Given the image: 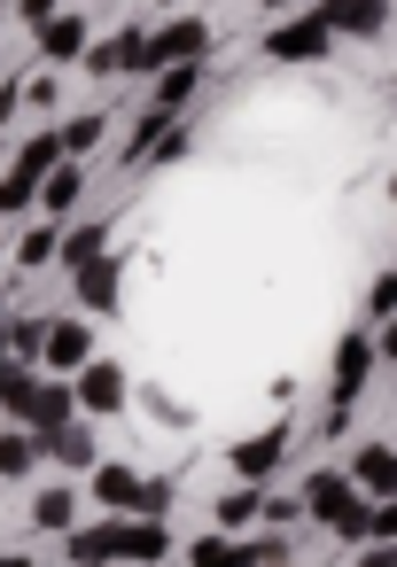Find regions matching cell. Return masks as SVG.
Wrapping results in <instances>:
<instances>
[{"label": "cell", "instance_id": "1", "mask_svg": "<svg viewBox=\"0 0 397 567\" xmlns=\"http://www.w3.org/2000/svg\"><path fill=\"white\" fill-rule=\"evenodd\" d=\"M296 513H312V520H319V528H335L343 544L374 536V505H366V497H358V489H350L335 466H319V474L296 489Z\"/></svg>", "mask_w": 397, "mask_h": 567}, {"label": "cell", "instance_id": "2", "mask_svg": "<svg viewBox=\"0 0 397 567\" xmlns=\"http://www.w3.org/2000/svg\"><path fill=\"white\" fill-rule=\"evenodd\" d=\"M374 373H381V334H358V327H350V334L335 342V381H327L335 412H350V404H358V389H366Z\"/></svg>", "mask_w": 397, "mask_h": 567}, {"label": "cell", "instance_id": "3", "mask_svg": "<svg viewBox=\"0 0 397 567\" xmlns=\"http://www.w3.org/2000/svg\"><path fill=\"white\" fill-rule=\"evenodd\" d=\"M79 63H86L94 79H156V63H149V32H141V24H125V32H110V40H94Z\"/></svg>", "mask_w": 397, "mask_h": 567}, {"label": "cell", "instance_id": "4", "mask_svg": "<svg viewBox=\"0 0 397 567\" xmlns=\"http://www.w3.org/2000/svg\"><path fill=\"white\" fill-rule=\"evenodd\" d=\"M71 396H79V412H125L133 404V373L118 365V358H86L79 373H71Z\"/></svg>", "mask_w": 397, "mask_h": 567}, {"label": "cell", "instance_id": "5", "mask_svg": "<svg viewBox=\"0 0 397 567\" xmlns=\"http://www.w3.org/2000/svg\"><path fill=\"white\" fill-rule=\"evenodd\" d=\"M327 24L304 9V17H281L273 32H265V63H327Z\"/></svg>", "mask_w": 397, "mask_h": 567}, {"label": "cell", "instance_id": "6", "mask_svg": "<svg viewBox=\"0 0 397 567\" xmlns=\"http://www.w3.org/2000/svg\"><path fill=\"white\" fill-rule=\"evenodd\" d=\"M281 458H288V427H257V435H242V443L226 451V466H234L242 489H265V482L281 474Z\"/></svg>", "mask_w": 397, "mask_h": 567}, {"label": "cell", "instance_id": "7", "mask_svg": "<svg viewBox=\"0 0 397 567\" xmlns=\"http://www.w3.org/2000/svg\"><path fill=\"white\" fill-rule=\"evenodd\" d=\"M71 296H79L86 319H118V303H125V265H118V257L79 265V272H71Z\"/></svg>", "mask_w": 397, "mask_h": 567}, {"label": "cell", "instance_id": "8", "mask_svg": "<svg viewBox=\"0 0 397 567\" xmlns=\"http://www.w3.org/2000/svg\"><path fill=\"white\" fill-rule=\"evenodd\" d=\"M211 55V24L203 17H172L164 32H149V63L156 71H180V63H203Z\"/></svg>", "mask_w": 397, "mask_h": 567}, {"label": "cell", "instance_id": "9", "mask_svg": "<svg viewBox=\"0 0 397 567\" xmlns=\"http://www.w3.org/2000/svg\"><path fill=\"white\" fill-rule=\"evenodd\" d=\"M312 17L327 24V40H381V24H389V0H319Z\"/></svg>", "mask_w": 397, "mask_h": 567}, {"label": "cell", "instance_id": "10", "mask_svg": "<svg viewBox=\"0 0 397 567\" xmlns=\"http://www.w3.org/2000/svg\"><path fill=\"white\" fill-rule=\"evenodd\" d=\"M94 358V327L86 319H48V334H40V365L48 373H79Z\"/></svg>", "mask_w": 397, "mask_h": 567}, {"label": "cell", "instance_id": "11", "mask_svg": "<svg viewBox=\"0 0 397 567\" xmlns=\"http://www.w3.org/2000/svg\"><path fill=\"white\" fill-rule=\"evenodd\" d=\"M343 482H350L366 505H389V482H397L389 443H381V435H374V443H358V451H350V466H343Z\"/></svg>", "mask_w": 397, "mask_h": 567}, {"label": "cell", "instance_id": "12", "mask_svg": "<svg viewBox=\"0 0 397 567\" xmlns=\"http://www.w3.org/2000/svg\"><path fill=\"white\" fill-rule=\"evenodd\" d=\"M94 505H102V520H133L141 513V474L118 466V458H102L94 466Z\"/></svg>", "mask_w": 397, "mask_h": 567}, {"label": "cell", "instance_id": "13", "mask_svg": "<svg viewBox=\"0 0 397 567\" xmlns=\"http://www.w3.org/2000/svg\"><path fill=\"white\" fill-rule=\"evenodd\" d=\"M40 458H55V466H71V474H94V466H102V443H94L86 420H71V427L40 435Z\"/></svg>", "mask_w": 397, "mask_h": 567}, {"label": "cell", "instance_id": "14", "mask_svg": "<svg viewBox=\"0 0 397 567\" xmlns=\"http://www.w3.org/2000/svg\"><path fill=\"white\" fill-rule=\"evenodd\" d=\"M86 48H94V32H86L79 9H55V17L40 24V55H48V63H79Z\"/></svg>", "mask_w": 397, "mask_h": 567}, {"label": "cell", "instance_id": "15", "mask_svg": "<svg viewBox=\"0 0 397 567\" xmlns=\"http://www.w3.org/2000/svg\"><path fill=\"white\" fill-rule=\"evenodd\" d=\"M118 559H125V567L172 559V528H164V520H118Z\"/></svg>", "mask_w": 397, "mask_h": 567}, {"label": "cell", "instance_id": "16", "mask_svg": "<svg viewBox=\"0 0 397 567\" xmlns=\"http://www.w3.org/2000/svg\"><path fill=\"white\" fill-rule=\"evenodd\" d=\"M79 203H86V172H79V164H55V172L40 179V203H32V210H48V218L63 226Z\"/></svg>", "mask_w": 397, "mask_h": 567}, {"label": "cell", "instance_id": "17", "mask_svg": "<svg viewBox=\"0 0 397 567\" xmlns=\"http://www.w3.org/2000/svg\"><path fill=\"white\" fill-rule=\"evenodd\" d=\"M71 420H79V396H71V381H40L24 435H55V427H71Z\"/></svg>", "mask_w": 397, "mask_h": 567}, {"label": "cell", "instance_id": "18", "mask_svg": "<svg viewBox=\"0 0 397 567\" xmlns=\"http://www.w3.org/2000/svg\"><path fill=\"white\" fill-rule=\"evenodd\" d=\"M63 551H71V567H118V520H86V528H71Z\"/></svg>", "mask_w": 397, "mask_h": 567}, {"label": "cell", "instance_id": "19", "mask_svg": "<svg viewBox=\"0 0 397 567\" xmlns=\"http://www.w3.org/2000/svg\"><path fill=\"white\" fill-rule=\"evenodd\" d=\"M32 528H40V536H71V528H79V489L48 482V489L32 497Z\"/></svg>", "mask_w": 397, "mask_h": 567}, {"label": "cell", "instance_id": "20", "mask_svg": "<svg viewBox=\"0 0 397 567\" xmlns=\"http://www.w3.org/2000/svg\"><path fill=\"white\" fill-rule=\"evenodd\" d=\"M195 86H203V63H180V71H156V94H149V110H156V117H180V110L195 102Z\"/></svg>", "mask_w": 397, "mask_h": 567}, {"label": "cell", "instance_id": "21", "mask_svg": "<svg viewBox=\"0 0 397 567\" xmlns=\"http://www.w3.org/2000/svg\"><path fill=\"white\" fill-rule=\"evenodd\" d=\"M40 334H48V319H40V311H9L0 358H9V365H40Z\"/></svg>", "mask_w": 397, "mask_h": 567}, {"label": "cell", "instance_id": "22", "mask_svg": "<svg viewBox=\"0 0 397 567\" xmlns=\"http://www.w3.org/2000/svg\"><path fill=\"white\" fill-rule=\"evenodd\" d=\"M55 257H63V226H55V218L24 226V241H17V265H24V272H48Z\"/></svg>", "mask_w": 397, "mask_h": 567}, {"label": "cell", "instance_id": "23", "mask_svg": "<svg viewBox=\"0 0 397 567\" xmlns=\"http://www.w3.org/2000/svg\"><path fill=\"white\" fill-rule=\"evenodd\" d=\"M187 567H250V536H195L187 544Z\"/></svg>", "mask_w": 397, "mask_h": 567}, {"label": "cell", "instance_id": "24", "mask_svg": "<svg viewBox=\"0 0 397 567\" xmlns=\"http://www.w3.org/2000/svg\"><path fill=\"white\" fill-rule=\"evenodd\" d=\"M257 505H265V489H242V482H234V489L218 497V536H250V528H257Z\"/></svg>", "mask_w": 397, "mask_h": 567}, {"label": "cell", "instance_id": "25", "mask_svg": "<svg viewBox=\"0 0 397 567\" xmlns=\"http://www.w3.org/2000/svg\"><path fill=\"white\" fill-rule=\"evenodd\" d=\"M40 466V435H24V427H0V482H24Z\"/></svg>", "mask_w": 397, "mask_h": 567}, {"label": "cell", "instance_id": "26", "mask_svg": "<svg viewBox=\"0 0 397 567\" xmlns=\"http://www.w3.org/2000/svg\"><path fill=\"white\" fill-rule=\"evenodd\" d=\"M102 133H110V117H102V110H86V117L55 125V141H63V156H71V164H79L86 148H102Z\"/></svg>", "mask_w": 397, "mask_h": 567}, {"label": "cell", "instance_id": "27", "mask_svg": "<svg viewBox=\"0 0 397 567\" xmlns=\"http://www.w3.org/2000/svg\"><path fill=\"white\" fill-rule=\"evenodd\" d=\"M94 257H110V226H79V234H63V257H55V265L79 272V265H94Z\"/></svg>", "mask_w": 397, "mask_h": 567}, {"label": "cell", "instance_id": "28", "mask_svg": "<svg viewBox=\"0 0 397 567\" xmlns=\"http://www.w3.org/2000/svg\"><path fill=\"white\" fill-rule=\"evenodd\" d=\"M32 396H40V373L17 365V373H9V396H0V412H9V420H32Z\"/></svg>", "mask_w": 397, "mask_h": 567}, {"label": "cell", "instance_id": "29", "mask_svg": "<svg viewBox=\"0 0 397 567\" xmlns=\"http://www.w3.org/2000/svg\"><path fill=\"white\" fill-rule=\"evenodd\" d=\"M250 567H288V536H250Z\"/></svg>", "mask_w": 397, "mask_h": 567}, {"label": "cell", "instance_id": "30", "mask_svg": "<svg viewBox=\"0 0 397 567\" xmlns=\"http://www.w3.org/2000/svg\"><path fill=\"white\" fill-rule=\"evenodd\" d=\"M24 102H40V110H55V71H40V79L24 86Z\"/></svg>", "mask_w": 397, "mask_h": 567}, {"label": "cell", "instance_id": "31", "mask_svg": "<svg viewBox=\"0 0 397 567\" xmlns=\"http://www.w3.org/2000/svg\"><path fill=\"white\" fill-rule=\"evenodd\" d=\"M17 9H24V24H32V32H40V24H48V17H55V9H63V0H17Z\"/></svg>", "mask_w": 397, "mask_h": 567}, {"label": "cell", "instance_id": "32", "mask_svg": "<svg viewBox=\"0 0 397 567\" xmlns=\"http://www.w3.org/2000/svg\"><path fill=\"white\" fill-rule=\"evenodd\" d=\"M17 102H24V86H17V79H0V125L17 117Z\"/></svg>", "mask_w": 397, "mask_h": 567}, {"label": "cell", "instance_id": "33", "mask_svg": "<svg viewBox=\"0 0 397 567\" xmlns=\"http://www.w3.org/2000/svg\"><path fill=\"white\" fill-rule=\"evenodd\" d=\"M358 567H397V551H389V544H366V551H358Z\"/></svg>", "mask_w": 397, "mask_h": 567}, {"label": "cell", "instance_id": "34", "mask_svg": "<svg viewBox=\"0 0 397 567\" xmlns=\"http://www.w3.org/2000/svg\"><path fill=\"white\" fill-rule=\"evenodd\" d=\"M0 567H32V559H24V551H0Z\"/></svg>", "mask_w": 397, "mask_h": 567}, {"label": "cell", "instance_id": "35", "mask_svg": "<svg viewBox=\"0 0 397 567\" xmlns=\"http://www.w3.org/2000/svg\"><path fill=\"white\" fill-rule=\"evenodd\" d=\"M9 373H17V365H9V358H0V396H9Z\"/></svg>", "mask_w": 397, "mask_h": 567}, {"label": "cell", "instance_id": "36", "mask_svg": "<svg viewBox=\"0 0 397 567\" xmlns=\"http://www.w3.org/2000/svg\"><path fill=\"white\" fill-rule=\"evenodd\" d=\"M0 334H9V296H0Z\"/></svg>", "mask_w": 397, "mask_h": 567}, {"label": "cell", "instance_id": "37", "mask_svg": "<svg viewBox=\"0 0 397 567\" xmlns=\"http://www.w3.org/2000/svg\"><path fill=\"white\" fill-rule=\"evenodd\" d=\"M265 9H288V0H265Z\"/></svg>", "mask_w": 397, "mask_h": 567}, {"label": "cell", "instance_id": "38", "mask_svg": "<svg viewBox=\"0 0 397 567\" xmlns=\"http://www.w3.org/2000/svg\"><path fill=\"white\" fill-rule=\"evenodd\" d=\"M164 9H180V0H164Z\"/></svg>", "mask_w": 397, "mask_h": 567}, {"label": "cell", "instance_id": "39", "mask_svg": "<svg viewBox=\"0 0 397 567\" xmlns=\"http://www.w3.org/2000/svg\"><path fill=\"white\" fill-rule=\"evenodd\" d=\"M0 9H9V0H0Z\"/></svg>", "mask_w": 397, "mask_h": 567}]
</instances>
